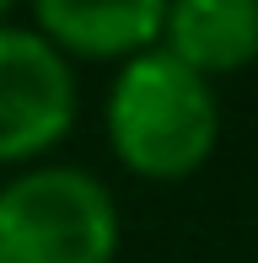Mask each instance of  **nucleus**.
I'll return each instance as SVG.
<instances>
[{
    "label": "nucleus",
    "instance_id": "nucleus-5",
    "mask_svg": "<svg viewBox=\"0 0 258 263\" xmlns=\"http://www.w3.org/2000/svg\"><path fill=\"white\" fill-rule=\"evenodd\" d=\"M156 49L205 81L258 65V0H167Z\"/></svg>",
    "mask_w": 258,
    "mask_h": 263
},
{
    "label": "nucleus",
    "instance_id": "nucleus-6",
    "mask_svg": "<svg viewBox=\"0 0 258 263\" xmlns=\"http://www.w3.org/2000/svg\"><path fill=\"white\" fill-rule=\"evenodd\" d=\"M11 11H16V0H0V22H11Z\"/></svg>",
    "mask_w": 258,
    "mask_h": 263
},
{
    "label": "nucleus",
    "instance_id": "nucleus-2",
    "mask_svg": "<svg viewBox=\"0 0 258 263\" xmlns=\"http://www.w3.org/2000/svg\"><path fill=\"white\" fill-rule=\"evenodd\" d=\"M119 199L86 166L38 161L0 183V263H119Z\"/></svg>",
    "mask_w": 258,
    "mask_h": 263
},
{
    "label": "nucleus",
    "instance_id": "nucleus-3",
    "mask_svg": "<svg viewBox=\"0 0 258 263\" xmlns=\"http://www.w3.org/2000/svg\"><path fill=\"white\" fill-rule=\"evenodd\" d=\"M81 86L43 32L0 22V166H38L76 129Z\"/></svg>",
    "mask_w": 258,
    "mask_h": 263
},
{
    "label": "nucleus",
    "instance_id": "nucleus-4",
    "mask_svg": "<svg viewBox=\"0 0 258 263\" xmlns=\"http://www.w3.org/2000/svg\"><path fill=\"white\" fill-rule=\"evenodd\" d=\"M32 32L54 43L65 59H129L156 49L167 0H27Z\"/></svg>",
    "mask_w": 258,
    "mask_h": 263
},
{
    "label": "nucleus",
    "instance_id": "nucleus-1",
    "mask_svg": "<svg viewBox=\"0 0 258 263\" xmlns=\"http://www.w3.org/2000/svg\"><path fill=\"white\" fill-rule=\"evenodd\" d=\"M102 129L124 172L145 183H183L220 145L215 81L178 65L167 49H140L113 70V86L102 97Z\"/></svg>",
    "mask_w": 258,
    "mask_h": 263
}]
</instances>
